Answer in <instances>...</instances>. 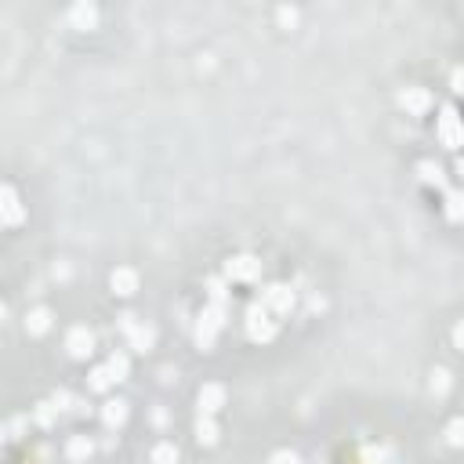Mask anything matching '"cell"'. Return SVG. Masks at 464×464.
<instances>
[{"mask_svg": "<svg viewBox=\"0 0 464 464\" xmlns=\"http://www.w3.org/2000/svg\"><path fill=\"white\" fill-rule=\"evenodd\" d=\"M207 290H210V305H225V301H228V294H225V283H221V280H210Z\"/></svg>", "mask_w": 464, "mask_h": 464, "instance_id": "obj_23", "label": "cell"}, {"mask_svg": "<svg viewBox=\"0 0 464 464\" xmlns=\"http://www.w3.org/2000/svg\"><path fill=\"white\" fill-rule=\"evenodd\" d=\"M58 414H62V410H58V403L51 399V403H40L33 417H36V425H44V428H48V425H55V417H58Z\"/></svg>", "mask_w": 464, "mask_h": 464, "instance_id": "obj_21", "label": "cell"}, {"mask_svg": "<svg viewBox=\"0 0 464 464\" xmlns=\"http://www.w3.org/2000/svg\"><path fill=\"white\" fill-rule=\"evenodd\" d=\"M258 272H261V261L250 254H236L225 261V280L232 283H250V280H258Z\"/></svg>", "mask_w": 464, "mask_h": 464, "instance_id": "obj_4", "label": "cell"}, {"mask_svg": "<svg viewBox=\"0 0 464 464\" xmlns=\"http://www.w3.org/2000/svg\"><path fill=\"white\" fill-rule=\"evenodd\" d=\"M399 102L407 105V113H425L428 105H432V95L425 88H407L403 95H399Z\"/></svg>", "mask_w": 464, "mask_h": 464, "instance_id": "obj_9", "label": "cell"}, {"mask_svg": "<svg viewBox=\"0 0 464 464\" xmlns=\"http://www.w3.org/2000/svg\"><path fill=\"white\" fill-rule=\"evenodd\" d=\"M105 367H109V374L116 377V381H123V377H128V370H131V363H128V355H123V352H113Z\"/></svg>", "mask_w": 464, "mask_h": 464, "instance_id": "obj_20", "label": "cell"}, {"mask_svg": "<svg viewBox=\"0 0 464 464\" xmlns=\"http://www.w3.org/2000/svg\"><path fill=\"white\" fill-rule=\"evenodd\" d=\"M116 385V377L109 374V367H98V370H91V381H88V388L91 392H109Z\"/></svg>", "mask_w": 464, "mask_h": 464, "instance_id": "obj_17", "label": "cell"}, {"mask_svg": "<svg viewBox=\"0 0 464 464\" xmlns=\"http://www.w3.org/2000/svg\"><path fill=\"white\" fill-rule=\"evenodd\" d=\"M102 421H105V428H120L123 421H128V403H123V399H109V403L102 407Z\"/></svg>", "mask_w": 464, "mask_h": 464, "instance_id": "obj_11", "label": "cell"}, {"mask_svg": "<svg viewBox=\"0 0 464 464\" xmlns=\"http://www.w3.org/2000/svg\"><path fill=\"white\" fill-rule=\"evenodd\" d=\"M446 388H450V374L446 370H435L432 374V392L435 395H446Z\"/></svg>", "mask_w": 464, "mask_h": 464, "instance_id": "obj_25", "label": "cell"}, {"mask_svg": "<svg viewBox=\"0 0 464 464\" xmlns=\"http://www.w3.org/2000/svg\"><path fill=\"white\" fill-rule=\"evenodd\" d=\"M95 18H98V11H95L91 4H76V8H69V22L80 26V29H91V26H95Z\"/></svg>", "mask_w": 464, "mask_h": 464, "instance_id": "obj_14", "label": "cell"}, {"mask_svg": "<svg viewBox=\"0 0 464 464\" xmlns=\"http://www.w3.org/2000/svg\"><path fill=\"white\" fill-rule=\"evenodd\" d=\"M109 283H113V290L120 294V298H128V294L138 290V272H135V268H116Z\"/></svg>", "mask_w": 464, "mask_h": 464, "instance_id": "obj_10", "label": "cell"}, {"mask_svg": "<svg viewBox=\"0 0 464 464\" xmlns=\"http://www.w3.org/2000/svg\"><path fill=\"white\" fill-rule=\"evenodd\" d=\"M272 464H301V457L290 450H280V453H272Z\"/></svg>", "mask_w": 464, "mask_h": 464, "instance_id": "obj_26", "label": "cell"}, {"mask_svg": "<svg viewBox=\"0 0 464 464\" xmlns=\"http://www.w3.org/2000/svg\"><path fill=\"white\" fill-rule=\"evenodd\" d=\"M225 327V305H210V308H203V315H200V327H196V341H200V348L207 352L210 345H214V337H218V330Z\"/></svg>", "mask_w": 464, "mask_h": 464, "instance_id": "obj_1", "label": "cell"}, {"mask_svg": "<svg viewBox=\"0 0 464 464\" xmlns=\"http://www.w3.org/2000/svg\"><path fill=\"white\" fill-rule=\"evenodd\" d=\"M196 439L203 442V446H214V442H218V425H214V417L200 414V421H196Z\"/></svg>", "mask_w": 464, "mask_h": 464, "instance_id": "obj_13", "label": "cell"}, {"mask_svg": "<svg viewBox=\"0 0 464 464\" xmlns=\"http://www.w3.org/2000/svg\"><path fill=\"white\" fill-rule=\"evenodd\" d=\"M247 334L254 337V341H268V337L276 334V320L268 315V308L261 301H254L247 308Z\"/></svg>", "mask_w": 464, "mask_h": 464, "instance_id": "obj_2", "label": "cell"}, {"mask_svg": "<svg viewBox=\"0 0 464 464\" xmlns=\"http://www.w3.org/2000/svg\"><path fill=\"white\" fill-rule=\"evenodd\" d=\"M439 138H442V145L446 149H457V145L464 142V123H460V116H457V109H442V116H439Z\"/></svg>", "mask_w": 464, "mask_h": 464, "instance_id": "obj_5", "label": "cell"}, {"mask_svg": "<svg viewBox=\"0 0 464 464\" xmlns=\"http://www.w3.org/2000/svg\"><path fill=\"white\" fill-rule=\"evenodd\" d=\"M446 439L453 442V446H464V417L450 421V428H446Z\"/></svg>", "mask_w": 464, "mask_h": 464, "instance_id": "obj_24", "label": "cell"}, {"mask_svg": "<svg viewBox=\"0 0 464 464\" xmlns=\"http://www.w3.org/2000/svg\"><path fill=\"white\" fill-rule=\"evenodd\" d=\"M120 330L128 334V341H131V348H138V352H149L153 348V327H145V323H138V315H131V312H123L120 315Z\"/></svg>", "mask_w": 464, "mask_h": 464, "instance_id": "obj_3", "label": "cell"}, {"mask_svg": "<svg viewBox=\"0 0 464 464\" xmlns=\"http://www.w3.org/2000/svg\"><path fill=\"white\" fill-rule=\"evenodd\" d=\"M453 91L464 95V69H453Z\"/></svg>", "mask_w": 464, "mask_h": 464, "instance_id": "obj_28", "label": "cell"}, {"mask_svg": "<svg viewBox=\"0 0 464 464\" xmlns=\"http://www.w3.org/2000/svg\"><path fill=\"white\" fill-rule=\"evenodd\" d=\"M453 345H457V348L464 352V320H460V323L453 327Z\"/></svg>", "mask_w": 464, "mask_h": 464, "instance_id": "obj_27", "label": "cell"}, {"mask_svg": "<svg viewBox=\"0 0 464 464\" xmlns=\"http://www.w3.org/2000/svg\"><path fill=\"white\" fill-rule=\"evenodd\" d=\"M91 450H95V446H91V439H88V435H73V439L66 442V453H69L73 460H83V457H91Z\"/></svg>", "mask_w": 464, "mask_h": 464, "instance_id": "obj_18", "label": "cell"}, {"mask_svg": "<svg viewBox=\"0 0 464 464\" xmlns=\"http://www.w3.org/2000/svg\"><path fill=\"white\" fill-rule=\"evenodd\" d=\"M48 327H51V312L48 308H33L26 315V330L29 334H48Z\"/></svg>", "mask_w": 464, "mask_h": 464, "instance_id": "obj_15", "label": "cell"}, {"mask_svg": "<svg viewBox=\"0 0 464 464\" xmlns=\"http://www.w3.org/2000/svg\"><path fill=\"white\" fill-rule=\"evenodd\" d=\"M421 182H428V185H442V167H439V163H432V160H425V163H421Z\"/></svg>", "mask_w": 464, "mask_h": 464, "instance_id": "obj_22", "label": "cell"}, {"mask_svg": "<svg viewBox=\"0 0 464 464\" xmlns=\"http://www.w3.org/2000/svg\"><path fill=\"white\" fill-rule=\"evenodd\" d=\"M153 464H178V446L175 442H156L153 446Z\"/></svg>", "mask_w": 464, "mask_h": 464, "instance_id": "obj_19", "label": "cell"}, {"mask_svg": "<svg viewBox=\"0 0 464 464\" xmlns=\"http://www.w3.org/2000/svg\"><path fill=\"white\" fill-rule=\"evenodd\" d=\"M221 407H225V388L221 385H203L200 388V414L214 417Z\"/></svg>", "mask_w": 464, "mask_h": 464, "instance_id": "obj_8", "label": "cell"}, {"mask_svg": "<svg viewBox=\"0 0 464 464\" xmlns=\"http://www.w3.org/2000/svg\"><path fill=\"white\" fill-rule=\"evenodd\" d=\"M66 348H69L73 360H88V355L95 352V334L88 327H73L66 334Z\"/></svg>", "mask_w": 464, "mask_h": 464, "instance_id": "obj_6", "label": "cell"}, {"mask_svg": "<svg viewBox=\"0 0 464 464\" xmlns=\"http://www.w3.org/2000/svg\"><path fill=\"white\" fill-rule=\"evenodd\" d=\"M446 218L464 221V189H450L446 193Z\"/></svg>", "mask_w": 464, "mask_h": 464, "instance_id": "obj_16", "label": "cell"}, {"mask_svg": "<svg viewBox=\"0 0 464 464\" xmlns=\"http://www.w3.org/2000/svg\"><path fill=\"white\" fill-rule=\"evenodd\" d=\"M457 175H460V178H464V156H460V160H457Z\"/></svg>", "mask_w": 464, "mask_h": 464, "instance_id": "obj_29", "label": "cell"}, {"mask_svg": "<svg viewBox=\"0 0 464 464\" xmlns=\"http://www.w3.org/2000/svg\"><path fill=\"white\" fill-rule=\"evenodd\" d=\"M261 305H265L268 312H276V315H287V312H290V305H294V290H290V287H283V283L268 287V290L261 294Z\"/></svg>", "mask_w": 464, "mask_h": 464, "instance_id": "obj_7", "label": "cell"}, {"mask_svg": "<svg viewBox=\"0 0 464 464\" xmlns=\"http://www.w3.org/2000/svg\"><path fill=\"white\" fill-rule=\"evenodd\" d=\"M0 196H4V225H18V221H22V214H26V210H22V203H18V193H15L11 185H8Z\"/></svg>", "mask_w": 464, "mask_h": 464, "instance_id": "obj_12", "label": "cell"}]
</instances>
